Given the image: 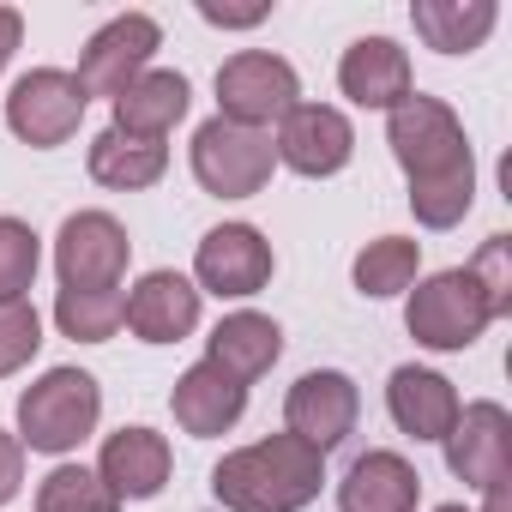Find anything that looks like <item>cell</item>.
I'll use <instances>...</instances> for the list:
<instances>
[{"label":"cell","instance_id":"1","mask_svg":"<svg viewBox=\"0 0 512 512\" xmlns=\"http://www.w3.org/2000/svg\"><path fill=\"white\" fill-rule=\"evenodd\" d=\"M386 145L398 169L410 175V211L422 229H458L476 205V157L464 139V121L440 103L410 91L386 115Z\"/></svg>","mask_w":512,"mask_h":512},{"label":"cell","instance_id":"2","mask_svg":"<svg viewBox=\"0 0 512 512\" xmlns=\"http://www.w3.org/2000/svg\"><path fill=\"white\" fill-rule=\"evenodd\" d=\"M320 482H326V458L296 434H266L253 446H235L211 470V494L223 512H302L320 500Z\"/></svg>","mask_w":512,"mask_h":512},{"label":"cell","instance_id":"3","mask_svg":"<svg viewBox=\"0 0 512 512\" xmlns=\"http://www.w3.org/2000/svg\"><path fill=\"white\" fill-rule=\"evenodd\" d=\"M103 422V386L85 368H49L19 392V446L31 452H79Z\"/></svg>","mask_w":512,"mask_h":512},{"label":"cell","instance_id":"4","mask_svg":"<svg viewBox=\"0 0 512 512\" xmlns=\"http://www.w3.org/2000/svg\"><path fill=\"white\" fill-rule=\"evenodd\" d=\"M296 103H302V79L272 49H241L217 67V115L235 121V127L272 133Z\"/></svg>","mask_w":512,"mask_h":512},{"label":"cell","instance_id":"5","mask_svg":"<svg viewBox=\"0 0 512 512\" xmlns=\"http://www.w3.org/2000/svg\"><path fill=\"white\" fill-rule=\"evenodd\" d=\"M404 326H410V338H416L422 350H470V344L494 326V314H488L476 278H470L464 266H452V272H434V278H422V284L410 290Z\"/></svg>","mask_w":512,"mask_h":512},{"label":"cell","instance_id":"6","mask_svg":"<svg viewBox=\"0 0 512 512\" xmlns=\"http://www.w3.org/2000/svg\"><path fill=\"white\" fill-rule=\"evenodd\" d=\"M278 169V151H272V133H253V127H235L223 115H211L199 133H193V181L217 199H253Z\"/></svg>","mask_w":512,"mask_h":512},{"label":"cell","instance_id":"7","mask_svg":"<svg viewBox=\"0 0 512 512\" xmlns=\"http://www.w3.org/2000/svg\"><path fill=\"white\" fill-rule=\"evenodd\" d=\"M278 260H272V241L253 229V223H217L205 229L199 253H193V290L217 296V302H247L272 284Z\"/></svg>","mask_w":512,"mask_h":512},{"label":"cell","instance_id":"8","mask_svg":"<svg viewBox=\"0 0 512 512\" xmlns=\"http://www.w3.org/2000/svg\"><path fill=\"white\" fill-rule=\"evenodd\" d=\"M133 241L109 211H73L55 235V278L61 290H121Z\"/></svg>","mask_w":512,"mask_h":512},{"label":"cell","instance_id":"9","mask_svg":"<svg viewBox=\"0 0 512 512\" xmlns=\"http://www.w3.org/2000/svg\"><path fill=\"white\" fill-rule=\"evenodd\" d=\"M163 49V31H157V19L151 13H121V19H109L85 49H79V91H85V103L91 97H121L139 73H151V55Z\"/></svg>","mask_w":512,"mask_h":512},{"label":"cell","instance_id":"10","mask_svg":"<svg viewBox=\"0 0 512 512\" xmlns=\"http://www.w3.org/2000/svg\"><path fill=\"white\" fill-rule=\"evenodd\" d=\"M356 416H362V392H356V380L344 368H314L284 398V434H296L320 458L338 452L356 434Z\"/></svg>","mask_w":512,"mask_h":512},{"label":"cell","instance_id":"11","mask_svg":"<svg viewBox=\"0 0 512 512\" xmlns=\"http://www.w3.org/2000/svg\"><path fill=\"white\" fill-rule=\"evenodd\" d=\"M79 121H85V91H79V79L61 73V67H31V73L13 85V97H7V127H13L25 145H37V151L67 145V139L79 133Z\"/></svg>","mask_w":512,"mask_h":512},{"label":"cell","instance_id":"12","mask_svg":"<svg viewBox=\"0 0 512 512\" xmlns=\"http://www.w3.org/2000/svg\"><path fill=\"white\" fill-rule=\"evenodd\" d=\"M440 446H446V470L464 488L482 494L494 482H512V416H506V404H494V398L464 404Z\"/></svg>","mask_w":512,"mask_h":512},{"label":"cell","instance_id":"13","mask_svg":"<svg viewBox=\"0 0 512 512\" xmlns=\"http://www.w3.org/2000/svg\"><path fill=\"white\" fill-rule=\"evenodd\" d=\"M272 151H278L284 169H296V175H308V181H326V175L350 169V157H356V127H350V115L332 109V103H296V109L278 121Z\"/></svg>","mask_w":512,"mask_h":512},{"label":"cell","instance_id":"14","mask_svg":"<svg viewBox=\"0 0 512 512\" xmlns=\"http://www.w3.org/2000/svg\"><path fill=\"white\" fill-rule=\"evenodd\" d=\"M121 326L139 344H181V338H193L199 332V290H193V278H181V272H145L127 290Z\"/></svg>","mask_w":512,"mask_h":512},{"label":"cell","instance_id":"15","mask_svg":"<svg viewBox=\"0 0 512 512\" xmlns=\"http://www.w3.org/2000/svg\"><path fill=\"white\" fill-rule=\"evenodd\" d=\"M169 470H175V452H169V440H163L157 428H115V434L103 440V452H97V476H103V488H109L121 506L163 494Z\"/></svg>","mask_w":512,"mask_h":512},{"label":"cell","instance_id":"16","mask_svg":"<svg viewBox=\"0 0 512 512\" xmlns=\"http://www.w3.org/2000/svg\"><path fill=\"white\" fill-rule=\"evenodd\" d=\"M338 91L356 103V109H398L416 79H410V55L392 43V37H356L338 61Z\"/></svg>","mask_w":512,"mask_h":512},{"label":"cell","instance_id":"17","mask_svg":"<svg viewBox=\"0 0 512 512\" xmlns=\"http://www.w3.org/2000/svg\"><path fill=\"white\" fill-rule=\"evenodd\" d=\"M386 410H392L398 434H410V440H446L464 404H458V386H452L446 374L404 362V368H392V380H386Z\"/></svg>","mask_w":512,"mask_h":512},{"label":"cell","instance_id":"18","mask_svg":"<svg viewBox=\"0 0 512 512\" xmlns=\"http://www.w3.org/2000/svg\"><path fill=\"white\" fill-rule=\"evenodd\" d=\"M169 410H175L181 434H193V440H217V434H229V428L241 422V410H247V386L229 380L217 362H193V368L175 380Z\"/></svg>","mask_w":512,"mask_h":512},{"label":"cell","instance_id":"19","mask_svg":"<svg viewBox=\"0 0 512 512\" xmlns=\"http://www.w3.org/2000/svg\"><path fill=\"white\" fill-rule=\"evenodd\" d=\"M187 103H193V85L175 73V67H151V73H139L115 103H109V127L115 133H127V139H169L175 133V121L187 115Z\"/></svg>","mask_w":512,"mask_h":512},{"label":"cell","instance_id":"20","mask_svg":"<svg viewBox=\"0 0 512 512\" xmlns=\"http://www.w3.org/2000/svg\"><path fill=\"white\" fill-rule=\"evenodd\" d=\"M422 476L404 452H362L338 482V512H416Z\"/></svg>","mask_w":512,"mask_h":512},{"label":"cell","instance_id":"21","mask_svg":"<svg viewBox=\"0 0 512 512\" xmlns=\"http://www.w3.org/2000/svg\"><path fill=\"white\" fill-rule=\"evenodd\" d=\"M278 356H284L278 320H272V314H253V308L223 314V320L211 326V338H205V362H217V368H223L229 380H241V386H253L260 374H272Z\"/></svg>","mask_w":512,"mask_h":512},{"label":"cell","instance_id":"22","mask_svg":"<svg viewBox=\"0 0 512 512\" xmlns=\"http://www.w3.org/2000/svg\"><path fill=\"white\" fill-rule=\"evenodd\" d=\"M85 169L97 187H115V193H139V187H157L163 169H169V145L157 139H127L115 127H103L85 151Z\"/></svg>","mask_w":512,"mask_h":512},{"label":"cell","instance_id":"23","mask_svg":"<svg viewBox=\"0 0 512 512\" xmlns=\"http://www.w3.org/2000/svg\"><path fill=\"white\" fill-rule=\"evenodd\" d=\"M494 0H416L410 7V25L416 37L434 49V55H470L488 43L494 31Z\"/></svg>","mask_w":512,"mask_h":512},{"label":"cell","instance_id":"24","mask_svg":"<svg viewBox=\"0 0 512 512\" xmlns=\"http://www.w3.org/2000/svg\"><path fill=\"white\" fill-rule=\"evenodd\" d=\"M416 272H422V241H410V235H380V241H368V247L356 253V266H350V278H356V290H362L368 302L404 296V290L416 284Z\"/></svg>","mask_w":512,"mask_h":512},{"label":"cell","instance_id":"25","mask_svg":"<svg viewBox=\"0 0 512 512\" xmlns=\"http://www.w3.org/2000/svg\"><path fill=\"white\" fill-rule=\"evenodd\" d=\"M121 308H127L121 290H61L55 296V326L73 344H109L121 332Z\"/></svg>","mask_w":512,"mask_h":512},{"label":"cell","instance_id":"26","mask_svg":"<svg viewBox=\"0 0 512 512\" xmlns=\"http://www.w3.org/2000/svg\"><path fill=\"white\" fill-rule=\"evenodd\" d=\"M37 512H121V500L103 488L97 470L85 464H55L37 482Z\"/></svg>","mask_w":512,"mask_h":512},{"label":"cell","instance_id":"27","mask_svg":"<svg viewBox=\"0 0 512 512\" xmlns=\"http://www.w3.org/2000/svg\"><path fill=\"white\" fill-rule=\"evenodd\" d=\"M43 266V241L25 217H0V302H31Z\"/></svg>","mask_w":512,"mask_h":512},{"label":"cell","instance_id":"28","mask_svg":"<svg viewBox=\"0 0 512 512\" xmlns=\"http://www.w3.org/2000/svg\"><path fill=\"white\" fill-rule=\"evenodd\" d=\"M37 350H43V314L31 302H0V380L31 368Z\"/></svg>","mask_w":512,"mask_h":512},{"label":"cell","instance_id":"29","mask_svg":"<svg viewBox=\"0 0 512 512\" xmlns=\"http://www.w3.org/2000/svg\"><path fill=\"white\" fill-rule=\"evenodd\" d=\"M464 272L476 278V290H482L488 314H494V320H506V314H512V235H488V241H482V253H476Z\"/></svg>","mask_w":512,"mask_h":512},{"label":"cell","instance_id":"30","mask_svg":"<svg viewBox=\"0 0 512 512\" xmlns=\"http://www.w3.org/2000/svg\"><path fill=\"white\" fill-rule=\"evenodd\" d=\"M19 488H25V446H19V434L0 428V506H7Z\"/></svg>","mask_w":512,"mask_h":512},{"label":"cell","instance_id":"31","mask_svg":"<svg viewBox=\"0 0 512 512\" xmlns=\"http://www.w3.org/2000/svg\"><path fill=\"white\" fill-rule=\"evenodd\" d=\"M272 7L260 0V7H217V0H199V19L205 25H223V31H247V25H260Z\"/></svg>","mask_w":512,"mask_h":512},{"label":"cell","instance_id":"32","mask_svg":"<svg viewBox=\"0 0 512 512\" xmlns=\"http://www.w3.org/2000/svg\"><path fill=\"white\" fill-rule=\"evenodd\" d=\"M19 37H25V19H19L13 7H0V73H7V61H13V49H19Z\"/></svg>","mask_w":512,"mask_h":512},{"label":"cell","instance_id":"33","mask_svg":"<svg viewBox=\"0 0 512 512\" xmlns=\"http://www.w3.org/2000/svg\"><path fill=\"white\" fill-rule=\"evenodd\" d=\"M482 512H512V494H506V482L482 488Z\"/></svg>","mask_w":512,"mask_h":512},{"label":"cell","instance_id":"34","mask_svg":"<svg viewBox=\"0 0 512 512\" xmlns=\"http://www.w3.org/2000/svg\"><path fill=\"white\" fill-rule=\"evenodd\" d=\"M434 512H464V506H434Z\"/></svg>","mask_w":512,"mask_h":512}]
</instances>
